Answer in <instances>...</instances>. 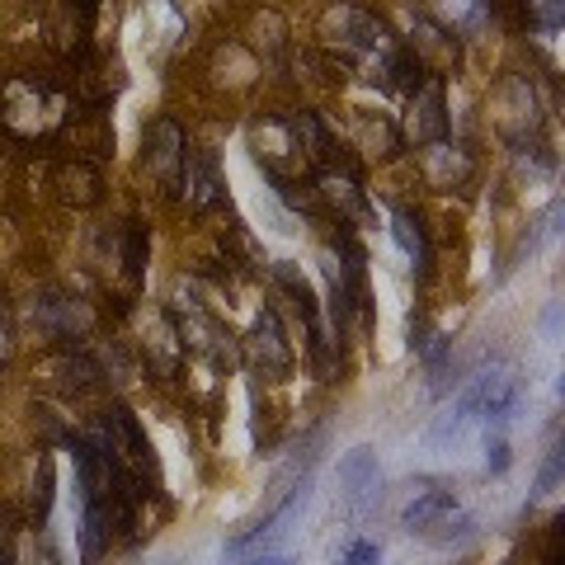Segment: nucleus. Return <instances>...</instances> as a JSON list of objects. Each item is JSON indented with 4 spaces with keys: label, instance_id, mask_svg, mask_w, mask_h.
Segmentation results:
<instances>
[{
    "label": "nucleus",
    "instance_id": "a211bd4d",
    "mask_svg": "<svg viewBox=\"0 0 565 565\" xmlns=\"http://www.w3.org/2000/svg\"><path fill=\"white\" fill-rule=\"evenodd\" d=\"M0 565H14V556H10V552H6V556H0Z\"/></svg>",
    "mask_w": 565,
    "mask_h": 565
},
{
    "label": "nucleus",
    "instance_id": "0eeeda50",
    "mask_svg": "<svg viewBox=\"0 0 565 565\" xmlns=\"http://www.w3.org/2000/svg\"><path fill=\"white\" fill-rule=\"evenodd\" d=\"M392 236L405 250V259L415 264V274L429 269V236H424V226H419V217L411 207H392Z\"/></svg>",
    "mask_w": 565,
    "mask_h": 565
},
{
    "label": "nucleus",
    "instance_id": "2eb2a0df",
    "mask_svg": "<svg viewBox=\"0 0 565 565\" xmlns=\"http://www.w3.org/2000/svg\"><path fill=\"white\" fill-rule=\"evenodd\" d=\"M561 330V302L552 307V311H546V334H556Z\"/></svg>",
    "mask_w": 565,
    "mask_h": 565
},
{
    "label": "nucleus",
    "instance_id": "9b49d317",
    "mask_svg": "<svg viewBox=\"0 0 565 565\" xmlns=\"http://www.w3.org/2000/svg\"><path fill=\"white\" fill-rule=\"evenodd\" d=\"M33 514H39V523H47V514H52V457L39 462V481H33Z\"/></svg>",
    "mask_w": 565,
    "mask_h": 565
},
{
    "label": "nucleus",
    "instance_id": "f3484780",
    "mask_svg": "<svg viewBox=\"0 0 565 565\" xmlns=\"http://www.w3.org/2000/svg\"><path fill=\"white\" fill-rule=\"evenodd\" d=\"M259 565H288V561H282V556H269V561H259Z\"/></svg>",
    "mask_w": 565,
    "mask_h": 565
},
{
    "label": "nucleus",
    "instance_id": "f257e3e1",
    "mask_svg": "<svg viewBox=\"0 0 565 565\" xmlns=\"http://www.w3.org/2000/svg\"><path fill=\"white\" fill-rule=\"evenodd\" d=\"M184 151H189V141L180 132V122L174 118H161L156 128L147 132V166L151 174L161 180L166 189H180V170H184Z\"/></svg>",
    "mask_w": 565,
    "mask_h": 565
},
{
    "label": "nucleus",
    "instance_id": "ddd939ff",
    "mask_svg": "<svg viewBox=\"0 0 565 565\" xmlns=\"http://www.w3.org/2000/svg\"><path fill=\"white\" fill-rule=\"evenodd\" d=\"M556 481H561V448H552V457H546V467L537 476V494H552Z\"/></svg>",
    "mask_w": 565,
    "mask_h": 565
},
{
    "label": "nucleus",
    "instance_id": "20e7f679",
    "mask_svg": "<svg viewBox=\"0 0 565 565\" xmlns=\"http://www.w3.org/2000/svg\"><path fill=\"white\" fill-rule=\"evenodd\" d=\"M180 316H184V326H180V334H184V344L189 349H199V353H207V359H232V340H226V330L217 326V321H212V316L199 307V302H193V297H189V307L180 302Z\"/></svg>",
    "mask_w": 565,
    "mask_h": 565
},
{
    "label": "nucleus",
    "instance_id": "9d476101",
    "mask_svg": "<svg viewBox=\"0 0 565 565\" xmlns=\"http://www.w3.org/2000/svg\"><path fill=\"white\" fill-rule=\"evenodd\" d=\"M334 565H382V546L367 537H353L344 552H334Z\"/></svg>",
    "mask_w": 565,
    "mask_h": 565
},
{
    "label": "nucleus",
    "instance_id": "39448f33",
    "mask_svg": "<svg viewBox=\"0 0 565 565\" xmlns=\"http://www.w3.org/2000/svg\"><path fill=\"white\" fill-rule=\"evenodd\" d=\"M452 514H457V494L444 490V486H429L401 509V523L411 527V533H434V527L448 523Z\"/></svg>",
    "mask_w": 565,
    "mask_h": 565
},
{
    "label": "nucleus",
    "instance_id": "f8f14e48",
    "mask_svg": "<svg viewBox=\"0 0 565 565\" xmlns=\"http://www.w3.org/2000/svg\"><path fill=\"white\" fill-rule=\"evenodd\" d=\"M141 264H147V236H141V226L132 222V226H128V274H132V278L141 274Z\"/></svg>",
    "mask_w": 565,
    "mask_h": 565
},
{
    "label": "nucleus",
    "instance_id": "7ed1b4c3",
    "mask_svg": "<svg viewBox=\"0 0 565 565\" xmlns=\"http://www.w3.org/2000/svg\"><path fill=\"white\" fill-rule=\"evenodd\" d=\"M180 189L193 212H207L222 203V170L212 151H184V170H180Z\"/></svg>",
    "mask_w": 565,
    "mask_h": 565
},
{
    "label": "nucleus",
    "instance_id": "423d86ee",
    "mask_svg": "<svg viewBox=\"0 0 565 565\" xmlns=\"http://www.w3.org/2000/svg\"><path fill=\"white\" fill-rule=\"evenodd\" d=\"M340 486L353 504L367 500V494L377 490V452L373 448H349L340 457Z\"/></svg>",
    "mask_w": 565,
    "mask_h": 565
},
{
    "label": "nucleus",
    "instance_id": "6e6552de",
    "mask_svg": "<svg viewBox=\"0 0 565 565\" xmlns=\"http://www.w3.org/2000/svg\"><path fill=\"white\" fill-rule=\"evenodd\" d=\"M415 109H419V122H415V137L419 141H444L448 137V118H444V85H419L415 90Z\"/></svg>",
    "mask_w": 565,
    "mask_h": 565
},
{
    "label": "nucleus",
    "instance_id": "f03ea898",
    "mask_svg": "<svg viewBox=\"0 0 565 565\" xmlns=\"http://www.w3.org/2000/svg\"><path fill=\"white\" fill-rule=\"evenodd\" d=\"M245 353H250L264 373H288L292 367V344L282 340V326H278V316L269 307L255 316L250 334H245Z\"/></svg>",
    "mask_w": 565,
    "mask_h": 565
},
{
    "label": "nucleus",
    "instance_id": "1a4fd4ad",
    "mask_svg": "<svg viewBox=\"0 0 565 565\" xmlns=\"http://www.w3.org/2000/svg\"><path fill=\"white\" fill-rule=\"evenodd\" d=\"M438 10H444V20L462 33L481 29L490 20V0H438Z\"/></svg>",
    "mask_w": 565,
    "mask_h": 565
},
{
    "label": "nucleus",
    "instance_id": "dca6fc26",
    "mask_svg": "<svg viewBox=\"0 0 565 565\" xmlns=\"http://www.w3.org/2000/svg\"><path fill=\"white\" fill-rule=\"evenodd\" d=\"M6 353H10V330L0 326V359H6Z\"/></svg>",
    "mask_w": 565,
    "mask_h": 565
},
{
    "label": "nucleus",
    "instance_id": "4468645a",
    "mask_svg": "<svg viewBox=\"0 0 565 565\" xmlns=\"http://www.w3.org/2000/svg\"><path fill=\"white\" fill-rule=\"evenodd\" d=\"M486 467H490L494 476H500V471L509 467V444H504L500 434H494V438H490V448H486Z\"/></svg>",
    "mask_w": 565,
    "mask_h": 565
}]
</instances>
